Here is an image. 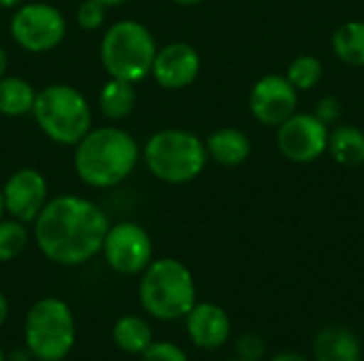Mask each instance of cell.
I'll return each mask as SVG.
<instances>
[{
  "instance_id": "obj_1",
  "label": "cell",
  "mask_w": 364,
  "mask_h": 361,
  "mask_svg": "<svg viewBox=\"0 0 364 361\" xmlns=\"http://www.w3.org/2000/svg\"><path fill=\"white\" fill-rule=\"evenodd\" d=\"M109 219L102 209L83 196L47 200L34 219V238L41 253L60 266H79L102 251Z\"/></svg>"
},
{
  "instance_id": "obj_2",
  "label": "cell",
  "mask_w": 364,
  "mask_h": 361,
  "mask_svg": "<svg viewBox=\"0 0 364 361\" xmlns=\"http://www.w3.org/2000/svg\"><path fill=\"white\" fill-rule=\"evenodd\" d=\"M75 147L73 164L77 177L98 189L119 185L130 177L141 157L136 140L115 126L90 130Z\"/></svg>"
},
{
  "instance_id": "obj_3",
  "label": "cell",
  "mask_w": 364,
  "mask_h": 361,
  "mask_svg": "<svg viewBox=\"0 0 364 361\" xmlns=\"http://www.w3.org/2000/svg\"><path fill=\"white\" fill-rule=\"evenodd\" d=\"M141 274L139 300L145 313L154 319H181L196 304V283L183 262L175 257L151 260Z\"/></svg>"
},
{
  "instance_id": "obj_4",
  "label": "cell",
  "mask_w": 364,
  "mask_h": 361,
  "mask_svg": "<svg viewBox=\"0 0 364 361\" xmlns=\"http://www.w3.org/2000/svg\"><path fill=\"white\" fill-rule=\"evenodd\" d=\"M32 115L43 134L64 147H75L92 130V109L85 96L66 83H53L36 91Z\"/></svg>"
},
{
  "instance_id": "obj_5",
  "label": "cell",
  "mask_w": 364,
  "mask_h": 361,
  "mask_svg": "<svg viewBox=\"0 0 364 361\" xmlns=\"http://www.w3.org/2000/svg\"><path fill=\"white\" fill-rule=\"evenodd\" d=\"M158 45L147 26L134 19L113 23L100 40V62L109 77L139 83L151 74Z\"/></svg>"
},
{
  "instance_id": "obj_6",
  "label": "cell",
  "mask_w": 364,
  "mask_h": 361,
  "mask_svg": "<svg viewBox=\"0 0 364 361\" xmlns=\"http://www.w3.org/2000/svg\"><path fill=\"white\" fill-rule=\"evenodd\" d=\"M143 160L149 172L173 185L194 181L207 166V149L205 140H200L194 132L188 130H160L145 143Z\"/></svg>"
},
{
  "instance_id": "obj_7",
  "label": "cell",
  "mask_w": 364,
  "mask_h": 361,
  "mask_svg": "<svg viewBox=\"0 0 364 361\" xmlns=\"http://www.w3.org/2000/svg\"><path fill=\"white\" fill-rule=\"evenodd\" d=\"M75 317L60 298L34 302L26 315V347L38 361H62L75 345Z\"/></svg>"
},
{
  "instance_id": "obj_8",
  "label": "cell",
  "mask_w": 364,
  "mask_h": 361,
  "mask_svg": "<svg viewBox=\"0 0 364 361\" xmlns=\"http://www.w3.org/2000/svg\"><path fill=\"white\" fill-rule=\"evenodd\" d=\"M9 32L21 49L30 53H45L62 43L66 34V19L53 4L23 2L15 9Z\"/></svg>"
},
{
  "instance_id": "obj_9",
  "label": "cell",
  "mask_w": 364,
  "mask_h": 361,
  "mask_svg": "<svg viewBox=\"0 0 364 361\" xmlns=\"http://www.w3.org/2000/svg\"><path fill=\"white\" fill-rule=\"evenodd\" d=\"M102 255L115 272L132 277L141 274L151 264L154 243L143 226L134 221H122L109 226L102 243Z\"/></svg>"
},
{
  "instance_id": "obj_10",
  "label": "cell",
  "mask_w": 364,
  "mask_h": 361,
  "mask_svg": "<svg viewBox=\"0 0 364 361\" xmlns=\"http://www.w3.org/2000/svg\"><path fill=\"white\" fill-rule=\"evenodd\" d=\"M328 132L314 113H294L277 126V149L294 164H311L328 149Z\"/></svg>"
},
{
  "instance_id": "obj_11",
  "label": "cell",
  "mask_w": 364,
  "mask_h": 361,
  "mask_svg": "<svg viewBox=\"0 0 364 361\" xmlns=\"http://www.w3.org/2000/svg\"><path fill=\"white\" fill-rule=\"evenodd\" d=\"M299 91L282 74H264L250 91V111L262 126L277 128L296 113Z\"/></svg>"
},
{
  "instance_id": "obj_12",
  "label": "cell",
  "mask_w": 364,
  "mask_h": 361,
  "mask_svg": "<svg viewBox=\"0 0 364 361\" xmlns=\"http://www.w3.org/2000/svg\"><path fill=\"white\" fill-rule=\"evenodd\" d=\"M2 196L4 209L13 219L21 223H34L47 204V181L38 170L21 168L6 179L2 185Z\"/></svg>"
},
{
  "instance_id": "obj_13",
  "label": "cell",
  "mask_w": 364,
  "mask_h": 361,
  "mask_svg": "<svg viewBox=\"0 0 364 361\" xmlns=\"http://www.w3.org/2000/svg\"><path fill=\"white\" fill-rule=\"evenodd\" d=\"M200 72V55L188 43H171L156 51L151 74L164 89H183L196 81Z\"/></svg>"
},
{
  "instance_id": "obj_14",
  "label": "cell",
  "mask_w": 364,
  "mask_h": 361,
  "mask_svg": "<svg viewBox=\"0 0 364 361\" xmlns=\"http://www.w3.org/2000/svg\"><path fill=\"white\" fill-rule=\"evenodd\" d=\"M186 330L194 347L213 351L228 343L232 323L222 306L211 302H196L186 315Z\"/></svg>"
},
{
  "instance_id": "obj_15",
  "label": "cell",
  "mask_w": 364,
  "mask_h": 361,
  "mask_svg": "<svg viewBox=\"0 0 364 361\" xmlns=\"http://www.w3.org/2000/svg\"><path fill=\"white\" fill-rule=\"evenodd\" d=\"M316 361H363V345L346 326H326L314 338Z\"/></svg>"
},
{
  "instance_id": "obj_16",
  "label": "cell",
  "mask_w": 364,
  "mask_h": 361,
  "mask_svg": "<svg viewBox=\"0 0 364 361\" xmlns=\"http://www.w3.org/2000/svg\"><path fill=\"white\" fill-rule=\"evenodd\" d=\"M207 155L220 166H241L252 153V143L247 134L239 128H220L205 138Z\"/></svg>"
},
{
  "instance_id": "obj_17",
  "label": "cell",
  "mask_w": 364,
  "mask_h": 361,
  "mask_svg": "<svg viewBox=\"0 0 364 361\" xmlns=\"http://www.w3.org/2000/svg\"><path fill=\"white\" fill-rule=\"evenodd\" d=\"M331 157L346 168H356L364 164V132L350 123H337L328 132Z\"/></svg>"
},
{
  "instance_id": "obj_18",
  "label": "cell",
  "mask_w": 364,
  "mask_h": 361,
  "mask_svg": "<svg viewBox=\"0 0 364 361\" xmlns=\"http://www.w3.org/2000/svg\"><path fill=\"white\" fill-rule=\"evenodd\" d=\"M136 106V89L134 83L130 81H122V79H109L98 94V109L100 113L111 119V121H119L126 119Z\"/></svg>"
},
{
  "instance_id": "obj_19",
  "label": "cell",
  "mask_w": 364,
  "mask_h": 361,
  "mask_svg": "<svg viewBox=\"0 0 364 361\" xmlns=\"http://www.w3.org/2000/svg\"><path fill=\"white\" fill-rule=\"evenodd\" d=\"M113 343L128 355H141L154 343V332L143 317L126 315L113 326Z\"/></svg>"
},
{
  "instance_id": "obj_20",
  "label": "cell",
  "mask_w": 364,
  "mask_h": 361,
  "mask_svg": "<svg viewBox=\"0 0 364 361\" xmlns=\"http://www.w3.org/2000/svg\"><path fill=\"white\" fill-rule=\"evenodd\" d=\"M36 100L34 87L19 77L0 79V115L4 117H23L32 113Z\"/></svg>"
},
{
  "instance_id": "obj_21",
  "label": "cell",
  "mask_w": 364,
  "mask_h": 361,
  "mask_svg": "<svg viewBox=\"0 0 364 361\" xmlns=\"http://www.w3.org/2000/svg\"><path fill=\"white\" fill-rule=\"evenodd\" d=\"M333 51L348 66H364V21L352 19L341 23L333 34Z\"/></svg>"
},
{
  "instance_id": "obj_22",
  "label": "cell",
  "mask_w": 364,
  "mask_h": 361,
  "mask_svg": "<svg viewBox=\"0 0 364 361\" xmlns=\"http://www.w3.org/2000/svg\"><path fill=\"white\" fill-rule=\"evenodd\" d=\"M324 74V66L316 55H299L290 62L288 70H286V79L292 83V87L296 91H309L314 89Z\"/></svg>"
},
{
  "instance_id": "obj_23",
  "label": "cell",
  "mask_w": 364,
  "mask_h": 361,
  "mask_svg": "<svg viewBox=\"0 0 364 361\" xmlns=\"http://www.w3.org/2000/svg\"><path fill=\"white\" fill-rule=\"evenodd\" d=\"M28 245L26 223L17 219H0V262L15 260Z\"/></svg>"
},
{
  "instance_id": "obj_24",
  "label": "cell",
  "mask_w": 364,
  "mask_h": 361,
  "mask_svg": "<svg viewBox=\"0 0 364 361\" xmlns=\"http://www.w3.org/2000/svg\"><path fill=\"white\" fill-rule=\"evenodd\" d=\"M235 353H237V360L241 361H260L264 357V353H267V343L262 340L260 334L247 332V334L237 338Z\"/></svg>"
},
{
  "instance_id": "obj_25",
  "label": "cell",
  "mask_w": 364,
  "mask_h": 361,
  "mask_svg": "<svg viewBox=\"0 0 364 361\" xmlns=\"http://www.w3.org/2000/svg\"><path fill=\"white\" fill-rule=\"evenodd\" d=\"M105 17H107V6L98 0H83L77 9V23L87 32L98 30L105 23Z\"/></svg>"
},
{
  "instance_id": "obj_26",
  "label": "cell",
  "mask_w": 364,
  "mask_h": 361,
  "mask_svg": "<svg viewBox=\"0 0 364 361\" xmlns=\"http://www.w3.org/2000/svg\"><path fill=\"white\" fill-rule=\"evenodd\" d=\"M141 361H190L186 351L173 343H151L143 353Z\"/></svg>"
},
{
  "instance_id": "obj_27",
  "label": "cell",
  "mask_w": 364,
  "mask_h": 361,
  "mask_svg": "<svg viewBox=\"0 0 364 361\" xmlns=\"http://www.w3.org/2000/svg\"><path fill=\"white\" fill-rule=\"evenodd\" d=\"M314 115L324 123V126H337L343 117V106H341V100L335 98V96H324L318 100L316 109H314Z\"/></svg>"
},
{
  "instance_id": "obj_28",
  "label": "cell",
  "mask_w": 364,
  "mask_h": 361,
  "mask_svg": "<svg viewBox=\"0 0 364 361\" xmlns=\"http://www.w3.org/2000/svg\"><path fill=\"white\" fill-rule=\"evenodd\" d=\"M4 361H34V355L28 351V347H23V349H15V351H11V355H9V357H4Z\"/></svg>"
},
{
  "instance_id": "obj_29",
  "label": "cell",
  "mask_w": 364,
  "mask_h": 361,
  "mask_svg": "<svg viewBox=\"0 0 364 361\" xmlns=\"http://www.w3.org/2000/svg\"><path fill=\"white\" fill-rule=\"evenodd\" d=\"M269 361H309L305 355L301 353H294V351H282L277 355H273Z\"/></svg>"
},
{
  "instance_id": "obj_30",
  "label": "cell",
  "mask_w": 364,
  "mask_h": 361,
  "mask_svg": "<svg viewBox=\"0 0 364 361\" xmlns=\"http://www.w3.org/2000/svg\"><path fill=\"white\" fill-rule=\"evenodd\" d=\"M6 317H9V302H6V298L0 294V326L6 321Z\"/></svg>"
},
{
  "instance_id": "obj_31",
  "label": "cell",
  "mask_w": 364,
  "mask_h": 361,
  "mask_svg": "<svg viewBox=\"0 0 364 361\" xmlns=\"http://www.w3.org/2000/svg\"><path fill=\"white\" fill-rule=\"evenodd\" d=\"M6 66H9V57H6V51L0 47V79H2L4 72H6Z\"/></svg>"
},
{
  "instance_id": "obj_32",
  "label": "cell",
  "mask_w": 364,
  "mask_h": 361,
  "mask_svg": "<svg viewBox=\"0 0 364 361\" xmlns=\"http://www.w3.org/2000/svg\"><path fill=\"white\" fill-rule=\"evenodd\" d=\"M19 4H23V0H0L2 9H17Z\"/></svg>"
},
{
  "instance_id": "obj_33",
  "label": "cell",
  "mask_w": 364,
  "mask_h": 361,
  "mask_svg": "<svg viewBox=\"0 0 364 361\" xmlns=\"http://www.w3.org/2000/svg\"><path fill=\"white\" fill-rule=\"evenodd\" d=\"M173 2H177V4H181V6H194V4H200V2H205V0H173Z\"/></svg>"
},
{
  "instance_id": "obj_34",
  "label": "cell",
  "mask_w": 364,
  "mask_h": 361,
  "mask_svg": "<svg viewBox=\"0 0 364 361\" xmlns=\"http://www.w3.org/2000/svg\"><path fill=\"white\" fill-rule=\"evenodd\" d=\"M98 2H102L105 6H117V4H126L130 0H98Z\"/></svg>"
},
{
  "instance_id": "obj_35",
  "label": "cell",
  "mask_w": 364,
  "mask_h": 361,
  "mask_svg": "<svg viewBox=\"0 0 364 361\" xmlns=\"http://www.w3.org/2000/svg\"><path fill=\"white\" fill-rule=\"evenodd\" d=\"M4 213H6V209H4V196H2V187H0V219Z\"/></svg>"
},
{
  "instance_id": "obj_36",
  "label": "cell",
  "mask_w": 364,
  "mask_h": 361,
  "mask_svg": "<svg viewBox=\"0 0 364 361\" xmlns=\"http://www.w3.org/2000/svg\"><path fill=\"white\" fill-rule=\"evenodd\" d=\"M0 361H4V353H2V349H0Z\"/></svg>"
},
{
  "instance_id": "obj_37",
  "label": "cell",
  "mask_w": 364,
  "mask_h": 361,
  "mask_svg": "<svg viewBox=\"0 0 364 361\" xmlns=\"http://www.w3.org/2000/svg\"><path fill=\"white\" fill-rule=\"evenodd\" d=\"M228 361H241V360H237V357H235V360H228Z\"/></svg>"
}]
</instances>
